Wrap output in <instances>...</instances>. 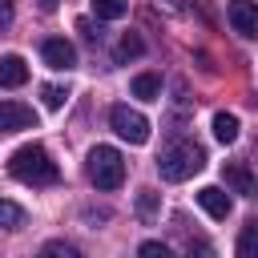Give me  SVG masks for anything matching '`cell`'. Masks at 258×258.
I'll return each instance as SVG.
<instances>
[{
	"instance_id": "cell-1",
	"label": "cell",
	"mask_w": 258,
	"mask_h": 258,
	"mask_svg": "<svg viewBox=\"0 0 258 258\" xmlns=\"http://www.w3.org/2000/svg\"><path fill=\"white\" fill-rule=\"evenodd\" d=\"M8 173L16 177V181H24V185H32V189H40V185H56L60 181V169H56V161L48 157V149L44 145H20L12 157H8Z\"/></svg>"
},
{
	"instance_id": "cell-2",
	"label": "cell",
	"mask_w": 258,
	"mask_h": 258,
	"mask_svg": "<svg viewBox=\"0 0 258 258\" xmlns=\"http://www.w3.org/2000/svg\"><path fill=\"white\" fill-rule=\"evenodd\" d=\"M202 165H206V149H202L198 141H173V145L161 149V157H157V169H161L165 181H185V177H194Z\"/></svg>"
},
{
	"instance_id": "cell-3",
	"label": "cell",
	"mask_w": 258,
	"mask_h": 258,
	"mask_svg": "<svg viewBox=\"0 0 258 258\" xmlns=\"http://www.w3.org/2000/svg\"><path fill=\"white\" fill-rule=\"evenodd\" d=\"M89 181L97 189H117L125 181V157L113 149V145H97L89 153Z\"/></svg>"
},
{
	"instance_id": "cell-4",
	"label": "cell",
	"mask_w": 258,
	"mask_h": 258,
	"mask_svg": "<svg viewBox=\"0 0 258 258\" xmlns=\"http://www.w3.org/2000/svg\"><path fill=\"white\" fill-rule=\"evenodd\" d=\"M109 125H113V133L125 137L129 145H145V141H149V121H145V113H137V109H129V105H113V109H109Z\"/></svg>"
},
{
	"instance_id": "cell-5",
	"label": "cell",
	"mask_w": 258,
	"mask_h": 258,
	"mask_svg": "<svg viewBox=\"0 0 258 258\" xmlns=\"http://www.w3.org/2000/svg\"><path fill=\"white\" fill-rule=\"evenodd\" d=\"M226 16H230V28L246 40H258V4L254 0H230L226 4Z\"/></svg>"
},
{
	"instance_id": "cell-6",
	"label": "cell",
	"mask_w": 258,
	"mask_h": 258,
	"mask_svg": "<svg viewBox=\"0 0 258 258\" xmlns=\"http://www.w3.org/2000/svg\"><path fill=\"white\" fill-rule=\"evenodd\" d=\"M20 129H36V113L24 101H0V133H20Z\"/></svg>"
},
{
	"instance_id": "cell-7",
	"label": "cell",
	"mask_w": 258,
	"mask_h": 258,
	"mask_svg": "<svg viewBox=\"0 0 258 258\" xmlns=\"http://www.w3.org/2000/svg\"><path fill=\"white\" fill-rule=\"evenodd\" d=\"M40 56H44L48 69H73V64H77V48H73L64 36H48V40L40 44Z\"/></svg>"
},
{
	"instance_id": "cell-8",
	"label": "cell",
	"mask_w": 258,
	"mask_h": 258,
	"mask_svg": "<svg viewBox=\"0 0 258 258\" xmlns=\"http://www.w3.org/2000/svg\"><path fill=\"white\" fill-rule=\"evenodd\" d=\"M198 202H202V210L210 218H230V210H234V202H230V194L222 185H202L198 189Z\"/></svg>"
},
{
	"instance_id": "cell-9",
	"label": "cell",
	"mask_w": 258,
	"mask_h": 258,
	"mask_svg": "<svg viewBox=\"0 0 258 258\" xmlns=\"http://www.w3.org/2000/svg\"><path fill=\"white\" fill-rule=\"evenodd\" d=\"M226 185H230L234 194H242V198H258V177H254L242 161H230V165H226Z\"/></svg>"
},
{
	"instance_id": "cell-10",
	"label": "cell",
	"mask_w": 258,
	"mask_h": 258,
	"mask_svg": "<svg viewBox=\"0 0 258 258\" xmlns=\"http://www.w3.org/2000/svg\"><path fill=\"white\" fill-rule=\"evenodd\" d=\"M24 81H28V64H24V56H16V52L0 56V85H4V89H20Z\"/></svg>"
},
{
	"instance_id": "cell-11",
	"label": "cell",
	"mask_w": 258,
	"mask_h": 258,
	"mask_svg": "<svg viewBox=\"0 0 258 258\" xmlns=\"http://www.w3.org/2000/svg\"><path fill=\"white\" fill-rule=\"evenodd\" d=\"M141 52H145V40H141L137 32H125V36L117 40V48H113V60L125 64V60H133V56H141Z\"/></svg>"
},
{
	"instance_id": "cell-12",
	"label": "cell",
	"mask_w": 258,
	"mask_h": 258,
	"mask_svg": "<svg viewBox=\"0 0 258 258\" xmlns=\"http://www.w3.org/2000/svg\"><path fill=\"white\" fill-rule=\"evenodd\" d=\"M133 97L157 101V97H161V77H157V73H137V77H133Z\"/></svg>"
},
{
	"instance_id": "cell-13",
	"label": "cell",
	"mask_w": 258,
	"mask_h": 258,
	"mask_svg": "<svg viewBox=\"0 0 258 258\" xmlns=\"http://www.w3.org/2000/svg\"><path fill=\"white\" fill-rule=\"evenodd\" d=\"M238 117L234 113H214V137L222 141V145H230V141H238Z\"/></svg>"
},
{
	"instance_id": "cell-14",
	"label": "cell",
	"mask_w": 258,
	"mask_h": 258,
	"mask_svg": "<svg viewBox=\"0 0 258 258\" xmlns=\"http://www.w3.org/2000/svg\"><path fill=\"white\" fill-rule=\"evenodd\" d=\"M238 258H258V222H246L238 234Z\"/></svg>"
},
{
	"instance_id": "cell-15",
	"label": "cell",
	"mask_w": 258,
	"mask_h": 258,
	"mask_svg": "<svg viewBox=\"0 0 258 258\" xmlns=\"http://www.w3.org/2000/svg\"><path fill=\"white\" fill-rule=\"evenodd\" d=\"M36 258H85V254H81L73 242H64V238H52V242H44V246H40V254H36Z\"/></svg>"
},
{
	"instance_id": "cell-16",
	"label": "cell",
	"mask_w": 258,
	"mask_h": 258,
	"mask_svg": "<svg viewBox=\"0 0 258 258\" xmlns=\"http://www.w3.org/2000/svg\"><path fill=\"white\" fill-rule=\"evenodd\" d=\"M157 206H161V194L157 189H137V214H141V222H153L157 218Z\"/></svg>"
},
{
	"instance_id": "cell-17",
	"label": "cell",
	"mask_w": 258,
	"mask_h": 258,
	"mask_svg": "<svg viewBox=\"0 0 258 258\" xmlns=\"http://www.w3.org/2000/svg\"><path fill=\"white\" fill-rule=\"evenodd\" d=\"M93 12L97 20H121L129 12V0H93Z\"/></svg>"
},
{
	"instance_id": "cell-18",
	"label": "cell",
	"mask_w": 258,
	"mask_h": 258,
	"mask_svg": "<svg viewBox=\"0 0 258 258\" xmlns=\"http://www.w3.org/2000/svg\"><path fill=\"white\" fill-rule=\"evenodd\" d=\"M0 226L4 230H20L24 226V210L16 202H8V198H0Z\"/></svg>"
},
{
	"instance_id": "cell-19",
	"label": "cell",
	"mask_w": 258,
	"mask_h": 258,
	"mask_svg": "<svg viewBox=\"0 0 258 258\" xmlns=\"http://www.w3.org/2000/svg\"><path fill=\"white\" fill-rule=\"evenodd\" d=\"M40 97H44V105H48V109H60V105L69 101V89H64V85H44V89H40Z\"/></svg>"
},
{
	"instance_id": "cell-20",
	"label": "cell",
	"mask_w": 258,
	"mask_h": 258,
	"mask_svg": "<svg viewBox=\"0 0 258 258\" xmlns=\"http://www.w3.org/2000/svg\"><path fill=\"white\" fill-rule=\"evenodd\" d=\"M137 258H177V254H173L165 242H141V246H137Z\"/></svg>"
},
{
	"instance_id": "cell-21",
	"label": "cell",
	"mask_w": 258,
	"mask_h": 258,
	"mask_svg": "<svg viewBox=\"0 0 258 258\" xmlns=\"http://www.w3.org/2000/svg\"><path fill=\"white\" fill-rule=\"evenodd\" d=\"M77 32H81L85 40H97V32H93V20H77Z\"/></svg>"
},
{
	"instance_id": "cell-22",
	"label": "cell",
	"mask_w": 258,
	"mask_h": 258,
	"mask_svg": "<svg viewBox=\"0 0 258 258\" xmlns=\"http://www.w3.org/2000/svg\"><path fill=\"white\" fill-rule=\"evenodd\" d=\"M8 20H12V4H8V0H0V28H4Z\"/></svg>"
},
{
	"instance_id": "cell-23",
	"label": "cell",
	"mask_w": 258,
	"mask_h": 258,
	"mask_svg": "<svg viewBox=\"0 0 258 258\" xmlns=\"http://www.w3.org/2000/svg\"><path fill=\"white\" fill-rule=\"evenodd\" d=\"M40 8H44V12H52V8H56V0H40Z\"/></svg>"
}]
</instances>
